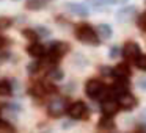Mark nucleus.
<instances>
[{"mask_svg": "<svg viewBox=\"0 0 146 133\" xmlns=\"http://www.w3.org/2000/svg\"><path fill=\"white\" fill-rule=\"evenodd\" d=\"M85 92L88 97L91 99H99V100H104V95L105 99L110 97V94H107V89H105V85H102L99 80H90L85 86Z\"/></svg>", "mask_w": 146, "mask_h": 133, "instance_id": "nucleus-1", "label": "nucleus"}, {"mask_svg": "<svg viewBox=\"0 0 146 133\" xmlns=\"http://www.w3.org/2000/svg\"><path fill=\"white\" fill-rule=\"evenodd\" d=\"M76 36H77L79 41L85 42V44H98L99 42V38H98V35H96V32L90 25H86V24L77 25Z\"/></svg>", "mask_w": 146, "mask_h": 133, "instance_id": "nucleus-2", "label": "nucleus"}, {"mask_svg": "<svg viewBox=\"0 0 146 133\" xmlns=\"http://www.w3.org/2000/svg\"><path fill=\"white\" fill-rule=\"evenodd\" d=\"M68 114L72 119H86L88 117V107H86L85 102L77 100L68 107Z\"/></svg>", "mask_w": 146, "mask_h": 133, "instance_id": "nucleus-3", "label": "nucleus"}, {"mask_svg": "<svg viewBox=\"0 0 146 133\" xmlns=\"http://www.w3.org/2000/svg\"><path fill=\"white\" fill-rule=\"evenodd\" d=\"M66 110H68V108H66V102H64L63 99H54V100L49 103V107H47L49 114L54 116V117H60Z\"/></svg>", "mask_w": 146, "mask_h": 133, "instance_id": "nucleus-4", "label": "nucleus"}, {"mask_svg": "<svg viewBox=\"0 0 146 133\" xmlns=\"http://www.w3.org/2000/svg\"><path fill=\"white\" fill-rule=\"evenodd\" d=\"M141 52H140V47L135 44V42H127L126 47H124V58L127 61H133L137 63V60L140 58Z\"/></svg>", "mask_w": 146, "mask_h": 133, "instance_id": "nucleus-5", "label": "nucleus"}, {"mask_svg": "<svg viewBox=\"0 0 146 133\" xmlns=\"http://www.w3.org/2000/svg\"><path fill=\"white\" fill-rule=\"evenodd\" d=\"M118 108H121V107H119V103H118L113 97H107V99L102 100L101 110H102V113H104L105 116H113V114L118 111Z\"/></svg>", "mask_w": 146, "mask_h": 133, "instance_id": "nucleus-6", "label": "nucleus"}, {"mask_svg": "<svg viewBox=\"0 0 146 133\" xmlns=\"http://www.w3.org/2000/svg\"><path fill=\"white\" fill-rule=\"evenodd\" d=\"M118 103H119V107L124 108V110H132L137 105V100H135L133 95L129 94V92H124V94L118 95Z\"/></svg>", "mask_w": 146, "mask_h": 133, "instance_id": "nucleus-7", "label": "nucleus"}, {"mask_svg": "<svg viewBox=\"0 0 146 133\" xmlns=\"http://www.w3.org/2000/svg\"><path fill=\"white\" fill-rule=\"evenodd\" d=\"M27 52L35 58H42L46 53H47V50H46L44 45L38 44V42H33L32 45H29V47H27Z\"/></svg>", "mask_w": 146, "mask_h": 133, "instance_id": "nucleus-8", "label": "nucleus"}, {"mask_svg": "<svg viewBox=\"0 0 146 133\" xmlns=\"http://www.w3.org/2000/svg\"><path fill=\"white\" fill-rule=\"evenodd\" d=\"M115 75H116V78H126L130 75V69L129 66H127L126 63H121L119 66H116V69H115Z\"/></svg>", "mask_w": 146, "mask_h": 133, "instance_id": "nucleus-9", "label": "nucleus"}, {"mask_svg": "<svg viewBox=\"0 0 146 133\" xmlns=\"http://www.w3.org/2000/svg\"><path fill=\"white\" fill-rule=\"evenodd\" d=\"M99 128H104V130H108V128H113V120H111V116H105L99 120Z\"/></svg>", "mask_w": 146, "mask_h": 133, "instance_id": "nucleus-10", "label": "nucleus"}, {"mask_svg": "<svg viewBox=\"0 0 146 133\" xmlns=\"http://www.w3.org/2000/svg\"><path fill=\"white\" fill-rule=\"evenodd\" d=\"M0 133H17V132H16V128H14L10 122L0 119Z\"/></svg>", "mask_w": 146, "mask_h": 133, "instance_id": "nucleus-11", "label": "nucleus"}, {"mask_svg": "<svg viewBox=\"0 0 146 133\" xmlns=\"http://www.w3.org/2000/svg\"><path fill=\"white\" fill-rule=\"evenodd\" d=\"M11 94V85L8 82H0V95Z\"/></svg>", "mask_w": 146, "mask_h": 133, "instance_id": "nucleus-12", "label": "nucleus"}, {"mask_svg": "<svg viewBox=\"0 0 146 133\" xmlns=\"http://www.w3.org/2000/svg\"><path fill=\"white\" fill-rule=\"evenodd\" d=\"M46 3V0H30L27 3V8H39Z\"/></svg>", "mask_w": 146, "mask_h": 133, "instance_id": "nucleus-13", "label": "nucleus"}, {"mask_svg": "<svg viewBox=\"0 0 146 133\" xmlns=\"http://www.w3.org/2000/svg\"><path fill=\"white\" fill-rule=\"evenodd\" d=\"M137 66L140 67V69H143V70H146V55H140V58L137 60Z\"/></svg>", "mask_w": 146, "mask_h": 133, "instance_id": "nucleus-14", "label": "nucleus"}, {"mask_svg": "<svg viewBox=\"0 0 146 133\" xmlns=\"http://www.w3.org/2000/svg\"><path fill=\"white\" fill-rule=\"evenodd\" d=\"M10 24H11L10 19H7V17H2V19H0V28H7Z\"/></svg>", "mask_w": 146, "mask_h": 133, "instance_id": "nucleus-15", "label": "nucleus"}, {"mask_svg": "<svg viewBox=\"0 0 146 133\" xmlns=\"http://www.w3.org/2000/svg\"><path fill=\"white\" fill-rule=\"evenodd\" d=\"M140 25H141V28L146 32V13L143 14V16H141V19H140Z\"/></svg>", "mask_w": 146, "mask_h": 133, "instance_id": "nucleus-16", "label": "nucleus"}, {"mask_svg": "<svg viewBox=\"0 0 146 133\" xmlns=\"http://www.w3.org/2000/svg\"><path fill=\"white\" fill-rule=\"evenodd\" d=\"M5 44H7V41H5V38H3V36H0V49L3 47Z\"/></svg>", "mask_w": 146, "mask_h": 133, "instance_id": "nucleus-17", "label": "nucleus"}]
</instances>
